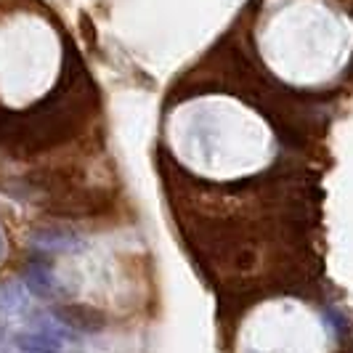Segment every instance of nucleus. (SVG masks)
Listing matches in <instances>:
<instances>
[{"label":"nucleus","mask_w":353,"mask_h":353,"mask_svg":"<svg viewBox=\"0 0 353 353\" xmlns=\"http://www.w3.org/2000/svg\"><path fill=\"white\" fill-rule=\"evenodd\" d=\"M109 208V196L101 192H80L70 189L64 194L51 196V202H46V210L51 215L61 218H85V215H99Z\"/></svg>","instance_id":"obj_1"},{"label":"nucleus","mask_w":353,"mask_h":353,"mask_svg":"<svg viewBox=\"0 0 353 353\" xmlns=\"http://www.w3.org/2000/svg\"><path fill=\"white\" fill-rule=\"evenodd\" d=\"M30 245L43 252H77L83 248V239L67 226L43 223L30 231Z\"/></svg>","instance_id":"obj_2"},{"label":"nucleus","mask_w":353,"mask_h":353,"mask_svg":"<svg viewBox=\"0 0 353 353\" xmlns=\"http://www.w3.org/2000/svg\"><path fill=\"white\" fill-rule=\"evenodd\" d=\"M53 319H56L59 324H64L67 330L85 332V335L101 332V330L106 327V316L99 311V308L80 305V303H72V305H59V308H53Z\"/></svg>","instance_id":"obj_3"},{"label":"nucleus","mask_w":353,"mask_h":353,"mask_svg":"<svg viewBox=\"0 0 353 353\" xmlns=\"http://www.w3.org/2000/svg\"><path fill=\"white\" fill-rule=\"evenodd\" d=\"M21 276H24L27 292H32L40 301H56V298L64 295V290H61V284L56 279L51 265L30 263V265H24V274H21Z\"/></svg>","instance_id":"obj_4"},{"label":"nucleus","mask_w":353,"mask_h":353,"mask_svg":"<svg viewBox=\"0 0 353 353\" xmlns=\"http://www.w3.org/2000/svg\"><path fill=\"white\" fill-rule=\"evenodd\" d=\"M14 345L21 353H61V337L53 332H21L14 337Z\"/></svg>","instance_id":"obj_5"},{"label":"nucleus","mask_w":353,"mask_h":353,"mask_svg":"<svg viewBox=\"0 0 353 353\" xmlns=\"http://www.w3.org/2000/svg\"><path fill=\"white\" fill-rule=\"evenodd\" d=\"M24 303H27V287H17V284L0 287V308L3 311H21Z\"/></svg>","instance_id":"obj_6"},{"label":"nucleus","mask_w":353,"mask_h":353,"mask_svg":"<svg viewBox=\"0 0 353 353\" xmlns=\"http://www.w3.org/2000/svg\"><path fill=\"white\" fill-rule=\"evenodd\" d=\"M324 319H327V321H330V324L335 327L337 337H345V335H348V330H351V324H348L345 319L340 316V314H337L335 308H330V311H324Z\"/></svg>","instance_id":"obj_7"},{"label":"nucleus","mask_w":353,"mask_h":353,"mask_svg":"<svg viewBox=\"0 0 353 353\" xmlns=\"http://www.w3.org/2000/svg\"><path fill=\"white\" fill-rule=\"evenodd\" d=\"M80 24H83V32H85V37H88V43L90 40H96V30H93V21H90L85 14L80 17Z\"/></svg>","instance_id":"obj_8"},{"label":"nucleus","mask_w":353,"mask_h":353,"mask_svg":"<svg viewBox=\"0 0 353 353\" xmlns=\"http://www.w3.org/2000/svg\"><path fill=\"white\" fill-rule=\"evenodd\" d=\"M0 252H3V234H0Z\"/></svg>","instance_id":"obj_9"},{"label":"nucleus","mask_w":353,"mask_h":353,"mask_svg":"<svg viewBox=\"0 0 353 353\" xmlns=\"http://www.w3.org/2000/svg\"><path fill=\"white\" fill-rule=\"evenodd\" d=\"M351 14H353V6H351Z\"/></svg>","instance_id":"obj_10"}]
</instances>
